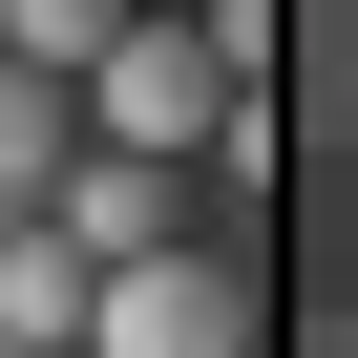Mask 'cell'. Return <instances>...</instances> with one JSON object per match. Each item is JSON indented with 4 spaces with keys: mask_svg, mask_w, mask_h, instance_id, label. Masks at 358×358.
I'll return each instance as SVG.
<instances>
[{
    "mask_svg": "<svg viewBox=\"0 0 358 358\" xmlns=\"http://www.w3.org/2000/svg\"><path fill=\"white\" fill-rule=\"evenodd\" d=\"M64 106H85V127H106L127 169H190V148L232 127V85H211V43H190V22H127V43H106L85 85H64Z\"/></svg>",
    "mask_w": 358,
    "mask_h": 358,
    "instance_id": "obj_1",
    "label": "cell"
},
{
    "mask_svg": "<svg viewBox=\"0 0 358 358\" xmlns=\"http://www.w3.org/2000/svg\"><path fill=\"white\" fill-rule=\"evenodd\" d=\"M253 337H274V316H253L232 253H148V274L85 295V358H253Z\"/></svg>",
    "mask_w": 358,
    "mask_h": 358,
    "instance_id": "obj_2",
    "label": "cell"
},
{
    "mask_svg": "<svg viewBox=\"0 0 358 358\" xmlns=\"http://www.w3.org/2000/svg\"><path fill=\"white\" fill-rule=\"evenodd\" d=\"M22 232H64L85 274H148V253H190V190H169V169H127V148H64V190H43Z\"/></svg>",
    "mask_w": 358,
    "mask_h": 358,
    "instance_id": "obj_3",
    "label": "cell"
},
{
    "mask_svg": "<svg viewBox=\"0 0 358 358\" xmlns=\"http://www.w3.org/2000/svg\"><path fill=\"white\" fill-rule=\"evenodd\" d=\"M85 295H106V274H85L64 232H0V337H22V358H85Z\"/></svg>",
    "mask_w": 358,
    "mask_h": 358,
    "instance_id": "obj_4",
    "label": "cell"
},
{
    "mask_svg": "<svg viewBox=\"0 0 358 358\" xmlns=\"http://www.w3.org/2000/svg\"><path fill=\"white\" fill-rule=\"evenodd\" d=\"M64 148H85V106L0 64V211H43V190H64Z\"/></svg>",
    "mask_w": 358,
    "mask_h": 358,
    "instance_id": "obj_5",
    "label": "cell"
},
{
    "mask_svg": "<svg viewBox=\"0 0 358 358\" xmlns=\"http://www.w3.org/2000/svg\"><path fill=\"white\" fill-rule=\"evenodd\" d=\"M127 43V0H0V64H22V85H85Z\"/></svg>",
    "mask_w": 358,
    "mask_h": 358,
    "instance_id": "obj_6",
    "label": "cell"
},
{
    "mask_svg": "<svg viewBox=\"0 0 358 358\" xmlns=\"http://www.w3.org/2000/svg\"><path fill=\"white\" fill-rule=\"evenodd\" d=\"M127 22H211V0H127Z\"/></svg>",
    "mask_w": 358,
    "mask_h": 358,
    "instance_id": "obj_7",
    "label": "cell"
}]
</instances>
